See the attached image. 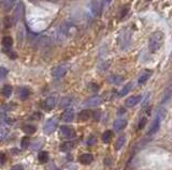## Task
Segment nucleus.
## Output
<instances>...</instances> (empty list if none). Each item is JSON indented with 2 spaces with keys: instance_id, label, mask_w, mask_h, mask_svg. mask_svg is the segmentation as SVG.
I'll return each instance as SVG.
<instances>
[{
  "instance_id": "1",
  "label": "nucleus",
  "mask_w": 172,
  "mask_h": 170,
  "mask_svg": "<svg viewBox=\"0 0 172 170\" xmlns=\"http://www.w3.org/2000/svg\"><path fill=\"white\" fill-rule=\"evenodd\" d=\"M164 42V34L160 31H157L154 32L152 36L150 38V42H149V48L151 50V53H156L159 48L161 47Z\"/></svg>"
},
{
  "instance_id": "2",
  "label": "nucleus",
  "mask_w": 172,
  "mask_h": 170,
  "mask_svg": "<svg viewBox=\"0 0 172 170\" xmlns=\"http://www.w3.org/2000/svg\"><path fill=\"white\" fill-rule=\"evenodd\" d=\"M163 116H164V111L163 110H159L158 113H156V117H155L154 119V122L153 124H152L151 128H150L149 131V136H152L154 135L155 133L158 132L159 130V126H160V123H161V120H163Z\"/></svg>"
},
{
  "instance_id": "3",
  "label": "nucleus",
  "mask_w": 172,
  "mask_h": 170,
  "mask_svg": "<svg viewBox=\"0 0 172 170\" xmlns=\"http://www.w3.org/2000/svg\"><path fill=\"white\" fill-rule=\"evenodd\" d=\"M68 65L67 64H60L58 67H54L52 71V75L55 79H58V78H61V77L65 76V74L67 73L68 71Z\"/></svg>"
},
{
  "instance_id": "4",
  "label": "nucleus",
  "mask_w": 172,
  "mask_h": 170,
  "mask_svg": "<svg viewBox=\"0 0 172 170\" xmlns=\"http://www.w3.org/2000/svg\"><path fill=\"white\" fill-rule=\"evenodd\" d=\"M57 126V119L56 118H51L47 121L44 124V133L45 134H52Z\"/></svg>"
},
{
  "instance_id": "5",
  "label": "nucleus",
  "mask_w": 172,
  "mask_h": 170,
  "mask_svg": "<svg viewBox=\"0 0 172 170\" xmlns=\"http://www.w3.org/2000/svg\"><path fill=\"white\" fill-rule=\"evenodd\" d=\"M101 102H102V98L99 95H94L91 98L87 99L85 102H84V106L85 107H96V106L100 105Z\"/></svg>"
},
{
  "instance_id": "6",
  "label": "nucleus",
  "mask_w": 172,
  "mask_h": 170,
  "mask_svg": "<svg viewBox=\"0 0 172 170\" xmlns=\"http://www.w3.org/2000/svg\"><path fill=\"white\" fill-rule=\"evenodd\" d=\"M56 105V99L54 96H48L47 99H45L42 103V108L45 110H52Z\"/></svg>"
},
{
  "instance_id": "7",
  "label": "nucleus",
  "mask_w": 172,
  "mask_h": 170,
  "mask_svg": "<svg viewBox=\"0 0 172 170\" xmlns=\"http://www.w3.org/2000/svg\"><path fill=\"white\" fill-rule=\"evenodd\" d=\"M23 15H24V6L23 3H18L17 7L15 8V12H14L12 23H17L19 19L23 17Z\"/></svg>"
},
{
  "instance_id": "8",
  "label": "nucleus",
  "mask_w": 172,
  "mask_h": 170,
  "mask_svg": "<svg viewBox=\"0 0 172 170\" xmlns=\"http://www.w3.org/2000/svg\"><path fill=\"white\" fill-rule=\"evenodd\" d=\"M60 134L64 138H71L74 136V130L70 126H67V125H62L60 126Z\"/></svg>"
},
{
  "instance_id": "9",
  "label": "nucleus",
  "mask_w": 172,
  "mask_h": 170,
  "mask_svg": "<svg viewBox=\"0 0 172 170\" xmlns=\"http://www.w3.org/2000/svg\"><path fill=\"white\" fill-rule=\"evenodd\" d=\"M142 99V96L141 95H134V96H130V98H128L126 99L125 104L126 106H128V107H134L137 104L140 103V101Z\"/></svg>"
},
{
  "instance_id": "10",
  "label": "nucleus",
  "mask_w": 172,
  "mask_h": 170,
  "mask_svg": "<svg viewBox=\"0 0 172 170\" xmlns=\"http://www.w3.org/2000/svg\"><path fill=\"white\" fill-rule=\"evenodd\" d=\"M74 118V111L73 109L69 108V109H66V110L64 111V113L61 115V120L64 121V122H71L72 120H73Z\"/></svg>"
},
{
  "instance_id": "11",
  "label": "nucleus",
  "mask_w": 172,
  "mask_h": 170,
  "mask_svg": "<svg viewBox=\"0 0 172 170\" xmlns=\"http://www.w3.org/2000/svg\"><path fill=\"white\" fill-rule=\"evenodd\" d=\"M17 94H18V98L22 99V101H26L29 95H30V90L26 87H21L17 91Z\"/></svg>"
},
{
  "instance_id": "12",
  "label": "nucleus",
  "mask_w": 172,
  "mask_h": 170,
  "mask_svg": "<svg viewBox=\"0 0 172 170\" xmlns=\"http://www.w3.org/2000/svg\"><path fill=\"white\" fill-rule=\"evenodd\" d=\"M126 125H127V120H125V119H118V120H116L114 122V124H113V128H114L116 132H118V131L124 130Z\"/></svg>"
},
{
  "instance_id": "13",
  "label": "nucleus",
  "mask_w": 172,
  "mask_h": 170,
  "mask_svg": "<svg viewBox=\"0 0 172 170\" xmlns=\"http://www.w3.org/2000/svg\"><path fill=\"white\" fill-rule=\"evenodd\" d=\"M99 13V4L97 1H93L89 6V15L91 17H95Z\"/></svg>"
},
{
  "instance_id": "14",
  "label": "nucleus",
  "mask_w": 172,
  "mask_h": 170,
  "mask_svg": "<svg viewBox=\"0 0 172 170\" xmlns=\"http://www.w3.org/2000/svg\"><path fill=\"white\" fill-rule=\"evenodd\" d=\"M80 162L82 163V164L84 165H89L91 162H93L94 157L93 155L91 154V153H84V154H82L81 156H80Z\"/></svg>"
},
{
  "instance_id": "15",
  "label": "nucleus",
  "mask_w": 172,
  "mask_h": 170,
  "mask_svg": "<svg viewBox=\"0 0 172 170\" xmlns=\"http://www.w3.org/2000/svg\"><path fill=\"white\" fill-rule=\"evenodd\" d=\"M151 75H152L151 71H144L139 76V79H138V84H139V85H143L144 82H146L147 80H149V78L151 77Z\"/></svg>"
},
{
  "instance_id": "16",
  "label": "nucleus",
  "mask_w": 172,
  "mask_h": 170,
  "mask_svg": "<svg viewBox=\"0 0 172 170\" xmlns=\"http://www.w3.org/2000/svg\"><path fill=\"white\" fill-rule=\"evenodd\" d=\"M15 1H16V0H2V1H1V8H2V10H4V11H9V10L14 6Z\"/></svg>"
},
{
  "instance_id": "17",
  "label": "nucleus",
  "mask_w": 172,
  "mask_h": 170,
  "mask_svg": "<svg viewBox=\"0 0 172 170\" xmlns=\"http://www.w3.org/2000/svg\"><path fill=\"white\" fill-rule=\"evenodd\" d=\"M12 91H13V89H12V87L10 86V85H6V86H3V88L1 89V94L4 96V98H10L12 94Z\"/></svg>"
},
{
  "instance_id": "18",
  "label": "nucleus",
  "mask_w": 172,
  "mask_h": 170,
  "mask_svg": "<svg viewBox=\"0 0 172 170\" xmlns=\"http://www.w3.org/2000/svg\"><path fill=\"white\" fill-rule=\"evenodd\" d=\"M36 131H37V127L32 124H26L23 126V132L26 133V134L30 135V134H35Z\"/></svg>"
},
{
  "instance_id": "19",
  "label": "nucleus",
  "mask_w": 172,
  "mask_h": 170,
  "mask_svg": "<svg viewBox=\"0 0 172 170\" xmlns=\"http://www.w3.org/2000/svg\"><path fill=\"white\" fill-rule=\"evenodd\" d=\"M91 117V113L89 110H82L81 113H79V120L80 121H87L89 120Z\"/></svg>"
},
{
  "instance_id": "20",
  "label": "nucleus",
  "mask_w": 172,
  "mask_h": 170,
  "mask_svg": "<svg viewBox=\"0 0 172 170\" xmlns=\"http://www.w3.org/2000/svg\"><path fill=\"white\" fill-rule=\"evenodd\" d=\"M2 45H3L4 48L10 49V48L12 47V45H13V40H12V38H10V36H4V38L2 39Z\"/></svg>"
},
{
  "instance_id": "21",
  "label": "nucleus",
  "mask_w": 172,
  "mask_h": 170,
  "mask_svg": "<svg viewBox=\"0 0 172 170\" xmlns=\"http://www.w3.org/2000/svg\"><path fill=\"white\" fill-rule=\"evenodd\" d=\"M73 145H74V143L72 141H66V142L60 145V150H61V151H65V152L70 151V150L73 148Z\"/></svg>"
},
{
  "instance_id": "22",
  "label": "nucleus",
  "mask_w": 172,
  "mask_h": 170,
  "mask_svg": "<svg viewBox=\"0 0 172 170\" xmlns=\"http://www.w3.org/2000/svg\"><path fill=\"white\" fill-rule=\"evenodd\" d=\"M38 159H39V162H40V163H42V164H45V163H47V161H48V153L47 151L40 152V153H39Z\"/></svg>"
},
{
  "instance_id": "23",
  "label": "nucleus",
  "mask_w": 172,
  "mask_h": 170,
  "mask_svg": "<svg viewBox=\"0 0 172 170\" xmlns=\"http://www.w3.org/2000/svg\"><path fill=\"white\" fill-rule=\"evenodd\" d=\"M112 137H113V133L111 132V131H106V132L103 133V135H102V141L106 143L110 142Z\"/></svg>"
},
{
  "instance_id": "24",
  "label": "nucleus",
  "mask_w": 172,
  "mask_h": 170,
  "mask_svg": "<svg viewBox=\"0 0 172 170\" xmlns=\"http://www.w3.org/2000/svg\"><path fill=\"white\" fill-rule=\"evenodd\" d=\"M125 141H126L125 136H120V137L117 139V141H116V143H115V149H116V150H120V149H122L123 145H125Z\"/></svg>"
},
{
  "instance_id": "25",
  "label": "nucleus",
  "mask_w": 172,
  "mask_h": 170,
  "mask_svg": "<svg viewBox=\"0 0 172 170\" xmlns=\"http://www.w3.org/2000/svg\"><path fill=\"white\" fill-rule=\"evenodd\" d=\"M131 84H127L125 87H123V89L120 90V96H124V95H127L128 92L130 91V89H131Z\"/></svg>"
},
{
  "instance_id": "26",
  "label": "nucleus",
  "mask_w": 172,
  "mask_h": 170,
  "mask_svg": "<svg viewBox=\"0 0 172 170\" xmlns=\"http://www.w3.org/2000/svg\"><path fill=\"white\" fill-rule=\"evenodd\" d=\"M21 145L23 149H27L29 145H30V139H29V137H27V136L23 137V139H22L21 141Z\"/></svg>"
},
{
  "instance_id": "27",
  "label": "nucleus",
  "mask_w": 172,
  "mask_h": 170,
  "mask_svg": "<svg viewBox=\"0 0 172 170\" xmlns=\"http://www.w3.org/2000/svg\"><path fill=\"white\" fill-rule=\"evenodd\" d=\"M146 122H147V119L145 118V117H143V118H142L141 120L139 121V124H138V130H139V131L143 130V127L145 126V124H146Z\"/></svg>"
},
{
  "instance_id": "28",
  "label": "nucleus",
  "mask_w": 172,
  "mask_h": 170,
  "mask_svg": "<svg viewBox=\"0 0 172 170\" xmlns=\"http://www.w3.org/2000/svg\"><path fill=\"white\" fill-rule=\"evenodd\" d=\"M109 81L112 82V84H120L122 81V78L120 76H111L109 77Z\"/></svg>"
},
{
  "instance_id": "29",
  "label": "nucleus",
  "mask_w": 172,
  "mask_h": 170,
  "mask_svg": "<svg viewBox=\"0 0 172 170\" xmlns=\"http://www.w3.org/2000/svg\"><path fill=\"white\" fill-rule=\"evenodd\" d=\"M7 74H8V70L6 67H0V80H2L7 76Z\"/></svg>"
},
{
  "instance_id": "30",
  "label": "nucleus",
  "mask_w": 172,
  "mask_h": 170,
  "mask_svg": "<svg viewBox=\"0 0 172 170\" xmlns=\"http://www.w3.org/2000/svg\"><path fill=\"white\" fill-rule=\"evenodd\" d=\"M70 101H71V99H70V98L62 99L61 102H60V107H65V106H68L70 104Z\"/></svg>"
},
{
  "instance_id": "31",
  "label": "nucleus",
  "mask_w": 172,
  "mask_h": 170,
  "mask_svg": "<svg viewBox=\"0 0 172 170\" xmlns=\"http://www.w3.org/2000/svg\"><path fill=\"white\" fill-rule=\"evenodd\" d=\"M7 162V156L4 153L0 152V166H3L4 164H6Z\"/></svg>"
},
{
  "instance_id": "32",
  "label": "nucleus",
  "mask_w": 172,
  "mask_h": 170,
  "mask_svg": "<svg viewBox=\"0 0 172 170\" xmlns=\"http://www.w3.org/2000/svg\"><path fill=\"white\" fill-rule=\"evenodd\" d=\"M23 169H24V167H23V165H21V164L14 165V166H12V168H11V170H23Z\"/></svg>"
},
{
  "instance_id": "33",
  "label": "nucleus",
  "mask_w": 172,
  "mask_h": 170,
  "mask_svg": "<svg viewBox=\"0 0 172 170\" xmlns=\"http://www.w3.org/2000/svg\"><path fill=\"white\" fill-rule=\"evenodd\" d=\"M7 133H8V131H6L4 128L0 127V139H2V138H3L4 136L7 135Z\"/></svg>"
},
{
  "instance_id": "34",
  "label": "nucleus",
  "mask_w": 172,
  "mask_h": 170,
  "mask_svg": "<svg viewBox=\"0 0 172 170\" xmlns=\"http://www.w3.org/2000/svg\"><path fill=\"white\" fill-rule=\"evenodd\" d=\"M99 88H98V86H97V85H91V90H94V91H97V90H98Z\"/></svg>"
},
{
  "instance_id": "35",
  "label": "nucleus",
  "mask_w": 172,
  "mask_h": 170,
  "mask_svg": "<svg viewBox=\"0 0 172 170\" xmlns=\"http://www.w3.org/2000/svg\"><path fill=\"white\" fill-rule=\"evenodd\" d=\"M124 109H120V113H120V115H123V113H124Z\"/></svg>"
},
{
  "instance_id": "36",
  "label": "nucleus",
  "mask_w": 172,
  "mask_h": 170,
  "mask_svg": "<svg viewBox=\"0 0 172 170\" xmlns=\"http://www.w3.org/2000/svg\"><path fill=\"white\" fill-rule=\"evenodd\" d=\"M68 170H76V168H74V167H71V168H69Z\"/></svg>"
},
{
  "instance_id": "37",
  "label": "nucleus",
  "mask_w": 172,
  "mask_h": 170,
  "mask_svg": "<svg viewBox=\"0 0 172 170\" xmlns=\"http://www.w3.org/2000/svg\"><path fill=\"white\" fill-rule=\"evenodd\" d=\"M105 1L106 2V3H109V2H110V1H111V0H105Z\"/></svg>"
}]
</instances>
